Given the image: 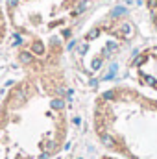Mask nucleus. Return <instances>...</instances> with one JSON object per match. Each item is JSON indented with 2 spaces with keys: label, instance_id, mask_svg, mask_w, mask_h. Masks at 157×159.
Listing matches in <instances>:
<instances>
[{
  "label": "nucleus",
  "instance_id": "nucleus-1",
  "mask_svg": "<svg viewBox=\"0 0 157 159\" xmlns=\"http://www.w3.org/2000/svg\"><path fill=\"white\" fill-rule=\"evenodd\" d=\"M124 13H126V7L118 6V7H115V9L111 11V17H120V15H124Z\"/></svg>",
  "mask_w": 157,
  "mask_h": 159
},
{
  "label": "nucleus",
  "instance_id": "nucleus-2",
  "mask_svg": "<svg viewBox=\"0 0 157 159\" xmlns=\"http://www.w3.org/2000/svg\"><path fill=\"white\" fill-rule=\"evenodd\" d=\"M34 52H35V54H43V52H44V46H43L41 41H35V43H34Z\"/></svg>",
  "mask_w": 157,
  "mask_h": 159
},
{
  "label": "nucleus",
  "instance_id": "nucleus-3",
  "mask_svg": "<svg viewBox=\"0 0 157 159\" xmlns=\"http://www.w3.org/2000/svg\"><path fill=\"white\" fill-rule=\"evenodd\" d=\"M85 7H89V2H79L78 7H76V11H74V15H78V13H83V11H85Z\"/></svg>",
  "mask_w": 157,
  "mask_h": 159
},
{
  "label": "nucleus",
  "instance_id": "nucleus-4",
  "mask_svg": "<svg viewBox=\"0 0 157 159\" xmlns=\"http://www.w3.org/2000/svg\"><path fill=\"white\" fill-rule=\"evenodd\" d=\"M98 35H100V32H98V28H92V30H91V32L87 34V39L91 41V39H94V37H98Z\"/></svg>",
  "mask_w": 157,
  "mask_h": 159
},
{
  "label": "nucleus",
  "instance_id": "nucleus-5",
  "mask_svg": "<svg viewBox=\"0 0 157 159\" xmlns=\"http://www.w3.org/2000/svg\"><path fill=\"white\" fill-rule=\"evenodd\" d=\"M20 61H22V63H30V61H32V56H30V54H22V56H20Z\"/></svg>",
  "mask_w": 157,
  "mask_h": 159
},
{
  "label": "nucleus",
  "instance_id": "nucleus-6",
  "mask_svg": "<svg viewBox=\"0 0 157 159\" xmlns=\"http://www.w3.org/2000/svg\"><path fill=\"white\" fill-rule=\"evenodd\" d=\"M122 32H124L126 35H129V34H131V28H129L128 24H122Z\"/></svg>",
  "mask_w": 157,
  "mask_h": 159
},
{
  "label": "nucleus",
  "instance_id": "nucleus-7",
  "mask_svg": "<svg viewBox=\"0 0 157 159\" xmlns=\"http://www.w3.org/2000/svg\"><path fill=\"white\" fill-rule=\"evenodd\" d=\"M52 106H54L56 109H59V107H63V102H59V100H54V102H52Z\"/></svg>",
  "mask_w": 157,
  "mask_h": 159
},
{
  "label": "nucleus",
  "instance_id": "nucleus-8",
  "mask_svg": "<svg viewBox=\"0 0 157 159\" xmlns=\"http://www.w3.org/2000/svg\"><path fill=\"white\" fill-rule=\"evenodd\" d=\"M17 2H19V0H7V7H9V9H11V7H15V6H17Z\"/></svg>",
  "mask_w": 157,
  "mask_h": 159
},
{
  "label": "nucleus",
  "instance_id": "nucleus-9",
  "mask_svg": "<svg viewBox=\"0 0 157 159\" xmlns=\"http://www.w3.org/2000/svg\"><path fill=\"white\" fill-rule=\"evenodd\" d=\"M83 52H87V44H81L79 46V54H83Z\"/></svg>",
  "mask_w": 157,
  "mask_h": 159
},
{
  "label": "nucleus",
  "instance_id": "nucleus-10",
  "mask_svg": "<svg viewBox=\"0 0 157 159\" xmlns=\"http://www.w3.org/2000/svg\"><path fill=\"white\" fill-rule=\"evenodd\" d=\"M13 39H15V44H19V43H20V41H22V39H20V35H15V37H13Z\"/></svg>",
  "mask_w": 157,
  "mask_h": 159
},
{
  "label": "nucleus",
  "instance_id": "nucleus-11",
  "mask_svg": "<svg viewBox=\"0 0 157 159\" xmlns=\"http://www.w3.org/2000/svg\"><path fill=\"white\" fill-rule=\"evenodd\" d=\"M155 19H157V15H155Z\"/></svg>",
  "mask_w": 157,
  "mask_h": 159
}]
</instances>
